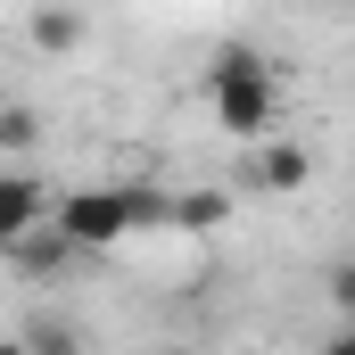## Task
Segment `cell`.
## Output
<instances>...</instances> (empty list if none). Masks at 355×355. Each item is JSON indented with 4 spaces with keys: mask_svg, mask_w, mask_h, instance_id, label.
<instances>
[{
    "mask_svg": "<svg viewBox=\"0 0 355 355\" xmlns=\"http://www.w3.org/2000/svg\"><path fill=\"white\" fill-rule=\"evenodd\" d=\"M50 223V190L33 174H0V257L25 240V232H42Z\"/></svg>",
    "mask_w": 355,
    "mask_h": 355,
    "instance_id": "4",
    "label": "cell"
},
{
    "mask_svg": "<svg viewBox=\"0 0 355 355\" xmlns=\"http://www.w3.org/2000/svg\"><path fill=\"white\" fill-rule=\"evenodd\" d=\"M25 33H33V50H83V8H33V25H25Z\"/></svg>",
    "mask_w": 355,
    "mask_h": 355,
    "instance_id": "6",
    "label": "cell"
},
{
    "mask_svg": "<svg viewBox=\"0 0 355 355\" xmlns=\"http://www.w3.org/2000/svg\"><path fill=\"white\" fill-rule=\"evenodd\" d=\"M33 141H42V116H33L25 99H8V107H0V149H33Z\"/></svg>",
    "mask_w": 355,
    "mask_h": 355,
    "instance_id": "9",
    "label": "cell"
},
{
    "mask_svg": "<svg viewBox=\"0 0 355 355\" xmlns=\"http://www.w3.org/2000/svg\"><path fill=\"white\" fill-rule=\"evenodd\" d=\"M331 355H355V331H339V339H331Z\"/></svg>",
    "mask_w": 355,
    "mask_h": 355,
    "instance_id": "11",
    "label": "cell"
},
{
    "mask_svg": "<svg viewBox=\"0 0 355 355\" xmlns=\"http://www.w3.org/2000/svg\"><path fill=\"white\" fill-rule=\"evenodd\" d=\"M0 355H25V347H17V339H0Z\"/></svg>",
    "mask_w": 355,
    "mask_h": 355,
    "instance_id": "12",
    "label": "cell"
},
{
    "mask_svg": "<svg viewBox=\"0 0 355 355\" xmlns=\"http://www.w3.org/2000/svg\"><path fill=\"white\" fill-rule=\"evenodd\" d=\"M223 215H232L223 190H174V215H166V223H174V232H215Z\"/></svg>",
    "mask_w": 355,
    "mask_h": 355,
    "instance_id": "7",
    "label": "cell"
},
{
    "mask_svg": "<svg viewBox=\"0 0 355 355\" xmlns=\"http://www.w3.org/2000/svg\"><path fill=\"white\" fill-rule=\"evenodd\" d=\"M331 306L355 322V265H339V272H331Z\"/></svg>",
    "mask_w": 355,
    "mask_h": 355,
    "instance_id": "10",
    "label": "cell"
},
{
    "mask_svg": "<svg viewBox=\"0 0 355 355\" xmlns=\"http://www.w3.org/2000/svg\"><path fill=\"white\" fill-rule=\"evenodd\" d=\"M17 347H25V355H83V339H75V331H67V322H58V314H33V322H25V339H17Z\"/></svg>",
    "mask_w": 355,
    "mask_h": 355,
    "instance_id": "8",
    "label": "cell"
},
{
    "mask_svg": "<svg viewBox=\"0 0 355 355\" xmlns=\"http://www.w3.org/2000/svg\"><path fill=\"white\" fill-rule=\"evenodd\" d=\"M50 223L75 257H107L116 240H132V190L124 182H91V190H67L50 198Z\"/></svg>",
    "mask_w": 355,
    "mask_h": 355,
    "instance_id": "2",
    "label": "cell"
},
{
    "mask_svg": "<svg viewBox=\"0 0 355 355\" xmlns=\"http://www.w3.org/2000/svg\"><path fill=\"white\" fill-rule=\"evenodd\" d=\"M248 182H257L265 198H297V190L314 182V157H306L297 141H281V132H272V141H257V166H248Z\"/></svg>",
    "mask_w": 355,
    "mask_h": 355,
    "instance_id": "3",
    "label": "cell"
},
{
    "mask_svg": "<svg viewBox=\"0 0 355 355\" xmlns=\"http://www.w3.org/2000/svg\"><path fill=\"white\" fill-rule=\"evenodd\" d=\"M207 116L232 132V141H272V116H281V83H272L265 50H248V42H232V50H215V67H207Z\"/></svg>",
    "mask_w": 355,
    "mask_h": 355,
    "instance_id": "1",
    "label": "cell"
},
{
    "mask_svg": "<svg viewBox=\"0 0 355 355\" xmlns=\"http://www.w3.org/2000/svg\"><path fill=\"white\" fill-rule=\"evenodd\" d=\"M347 331H355V322H347Z\"/></svg>",
    "mask_w": 355,
    "mask_h": 355,
    "instance_id": "13",
    "label": "cell"
},
{
    "mask_svg": "<svg viewBox=\"0 0 355 355\" xmlns=\"http://www.w3.org/2000/svg\"><path fill=\"white\" fill-rule=\"evenodd\" d=\"M8 265H17V272H33V281H50V272H67V265H75V248L58 240V223H42V232H25V240L8 248Z\"/></svg>",
    "mask_w": 355,
    "mask_h": 355,
    "instance_id": "5",
    "label": "cell"
}]
</instances>
